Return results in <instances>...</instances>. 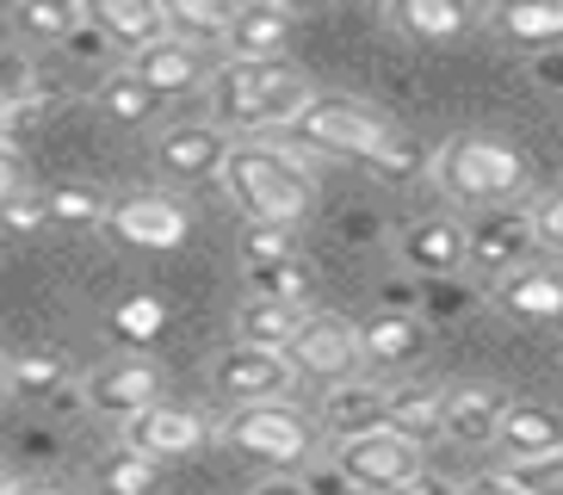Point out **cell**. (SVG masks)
Listing matches in <instances>:
<instances>
[{"label":"cell","mask_w":563,"mask_h":495,"mask_svg":"<svg viewBox=\"0 0 563 495\" xmlns=\"http://www.w3.org/2000/svg\"><path fill=\"white\" fill-rule=\"evenodd\" d=\"M372 167H378V174H390V180H415V174H433V155L415 143V136L390 131V143L372 155Z\"/></svg>","instance_id":"35"},{"label":"cell","mask_w":563,"mask_h":495,"mask_svg":"<svg viewBox=\"0 0 563 495\" xmlns=\"http://www.w3.org/2000/svg\"><path fill=\"white\" fill-rule=\"evenodd\" d=\"M291 136H298L303 148H322V155L372 167V155L390 143V124H384L378 112H365L360 99H347V94H316L310 106H303V118L291 124Z\"/></svg>","instance_id":"5"},{"label":"cell","mask_w":563,"mask_h":495,"mask_svg":"<svg viewBox=\"0 0 563 495\" xmlns=\"http://www.w3.org/2000/svg\"><path fill=\"white\" fill-rule=\"evenodd\" d=\"M81 19H87V7H75V0H19L7 13V25L19 37H37V44H68V32Z\"/></svg>","instance_id":"30"},{"label":"cell","mask_w":563,"mask_h":495,"mask_svg":"<svg viewBox=\"0 0 563 495\" xmlns=\"http://www.w3.org/2000/svg\"><path fill=\"white\" fill-rule=\"evenodd\" d=\"M131 75H136L143 87H150L155 99H167V94H192V87L211 81V68H205V50L180 44V37H162L155 50L131 56Z\"/></svg>","instance_id":"19"},{"label":"cell","mask_w":563,"mask_h":495,"mask_svg":"<svg viewBox=\"0 0 563 495\" xmlns=\"http://www.w3.org/2000/svg\"><path fill=\"white\" fill-rule=\"evenodd\" d=\"M118 334L124 341H150V334H162V322H167V310L155 304V297H131V304H118Z\"/></svg>","instance_id":"37"},{"label":"cell","mask_w":563,"mask_h":495,"mask_svg":"<svg viewBox=\"0 0 563 495\" xmlns=\"http://www.w3.org/2000/svg\"><path fill=\"white\" fill-rule=\"evenodd\" d=\"M19 193H25V167H19L13 143H0V211H7Z\"/></svg>","instance_id":"43"},{"label":"cell","mask_w":563,"mask_h":495,"mask_svg":"<svg viewBox=\"0 0 563 495\" xmlns=\"http://www.w3.org/2000/svg\"><path fill=\"white\" fill-rule=\"evenodd\" d=\"M433 186L459 205H477V211H496L508 198L527 193V155L501 136H483V131H464L446 136L433 148Z\"/></svg>","instance_id":"3"},{"label":"cell","mask_w":563,"mask_h":495,"mask_svg":"<svg viewBox=\"0 0 563 495\" xmlns=\"http://www.w3.org/2000/svg\"><path fill=\"white\" fill-rule=\"evenodd\" d=\"M13 495H68V490H63V483H19Z\"/></svg>","instance_id":"49"},{"label":"cell","mask_w":563,"mask_h":495,"mask_svg":"<svg viewBox=\"0 0 563 495\" xmlns=\"http://www.w3.org/2000/svg\"><path fill=\"white\" fill-rule=\"evenodd\" d=\"M87 19L106 32V44L131 50V56L167 37V7H155V0H100V7H87Z\"/></svg>","instance_id":"22"},{"label":"cell","mask_w":563,"mask_h":495,"mask_svg":"<svg viewBox=\"0 0 563 495\" xmlns=\"http://www.w3.org/2000/svg\"><path fill=\"white\" fill-rule=\"evenodd\" d=\"M106 230L131 248H180L192 217H186L180 198H167V193H124V198H112Z\"/></svg>","instance_id":"12"},{"label":"cell","mask_w":563,"mask_h":495,"mask_svg":"<svg viewBox=\"0 0 563 495\" xmlns=\"http://www.w3.org/2000/svg\"><path fill=\"white\" fill-rule=\"evenodd\" d=\"M217 433H223L235 452L279 464V471H298V464L316 459V421L298 403H249V409H230Z\"/></svg>","instance_id":"4"},{"label":"cell","mask_w":563,"mask_h":495,"mask_svg":"<svg viewBox=\"0 0 563 495\" xmlns=\"http://www.w3.org/2000/svg\"><path fill=\"white\" fill-rule=\"evenodd\" d=\"M452 495H520V490H514V483L496 471V477H471V483H459Z\"/></svg>","instance_id":"45"},{"label":"cell","mask_w":563,"mask_h":495,"mask_svg":"<svg viewBox=\"0 0 563 495\" xmlns=\"http://www.w3.org/2000/svg\"><path fill=\"white\" fill-rule=\"evenodd\" d=\"M428 346V329L415 310H378L360 322V360L378 365V372H409Z\"/></svg>","instance_id":"15"},{"label":"cell","mask_w":563,"mask_h":495,"mask_svg":"<svg viewBox=\"0 0 563 495\" xmlns=\"http://www.w3.org/2000/svg\"><path fill=\"white\" fill-rule=\"evenodd\" d=\"M211 421H205L199 409H180V403H155V409H143L136 421H124V440L131 452H143V459L167 464V459H192V452H205L211 446Z\"/></svg>","instance_id":"11"},{"label":"cell","mask_w":563,"mask_h":495,"mask_svg":"<svg viewBox=\"0 0 563 495\" xmlns=\"http://www.w3.org/2000/svg\"><path fill=\"white\" fill-rule=\"evenodd\" d=\"M322 428L334 433V446H341V440H360V433L390 428V391H384V384H372V378L334 384V391L322 396Z\"/></svg>","instance_id":"17"},{"label":"cell","mask_w":563,"mask_h":495,"mask_svg":"<svg viewBox=\"0 0 563 495\" xmlns=\"http://www.w3.org/2000/svg\"><path fill=\"white\" fill-rule=\"evenodd\" d=\"M285 360H291V372L298 378H316V384H347L353 372H360V322H347V316H310L298 329V341L285 346Z\"/></svg>","instance_id":"10"},{"label":"cell","mask_w":563,"mask_h":495,"mask_svg":"<svg viewBox=\"0 0 563 495\" xmlns=\"http://www.w3.org/2000/svg\"><path fill=\"white\" fill-rule=\"evenodd\" d=\"M223 193L235 198V211L249 223H279V230H298L316 205V174L298 148L285 143H235L230 162H223Z\"/></svg>","instance_id":"2"},{"label":"cell","mask_w":563,"mask_h":495,"mask_svg":"<svg viewBox=\"0 0 563 495\" xmlns=\"http://www.w3.org/2000/svg\"><path fill=\"white\" fill-rule=\"evenodd\" d=\"M13 490H19V483H13V477H7V471H0V495H13Z\"/></svg>","instance_id":"50"},{"label":"cell","mask_w":563,"mask_h":495,"mask_svg":"<svg viewBox=\"0 0 563 495\" xmlns=\"http://www.w3.org/2000/svg\"><path fill=\"white\" fill-rule=\"evenodd\" d=\"M397 495H452V483H440V477H428V471H421V477H415V483H402Z\"/></svg>","instance_id":"48"},{"label":"cell","mask_w":563,"mask_h":495,"mask_svg":"<svg viewBox=\"0 0 563 495\" xmlns=\"http://www.w3.org/2000/svg\"><path fill=\"white\" fill-rule=\"evenodd\" d=\"M93 99H100V112L112 118V124H150V118H155V106H162V99H155L150 87L136 81L131 68H118V75H106V81H100V94H93Z\"/></svg>","instance_id":"32"},{"label":"cell","mask_w":563,"mask_h":495,"mask_svg":"<svg viewBox=\"0 0 563 495\" xmlns=\"http://www.w3.org/2000/svg\"><path fill=\"white\" fill-rule=\"evenodd\" d=\"M249 495H310V483H298V477H266V483H254Z\"/></svg>","instance_id":"47"},{"label":"cell","mask_w":563,"mask_h":495,"mask_svg":"<svg viewBox=\"0 0 563 495\" xmlns=\"http://www.w3.org/2000/svg\"><path fill=\"white\" fill-rule=\"evenodd\" d=\"M334 471L365 495H397L402 483H415L428 464H421V446L415 440H402L397 428H378V433H360V440L334 446Z\"/></svg>","instance_id":"8"},{"label":"cell","mask_w":563,"mask_h":495,"mask_svg":"<svg viewBox=\"0 0 563 495\" xmlns=\"http://www.w3.org/2000/svg\"><path fill=\"white\" fill-rule=\"evenodd\" d=\"M155 483H162V464L131 452V446H112V452L93 464V490L100 495H155Z\"/></svg>","instance_id":"31"},{"label":"cell","mask_w":563,"mask_h":495,"mask_svg":"<svg viewBox=\"0 0 563 495\" xmlns=\"http://www.w3.org/2000/svg\"><path fill=\"white\" fill-rule=\"evenodd\" d=\"M310 495H365V490H353V483H347V477H341V471L329 464V471H322V477L310 483Z\"/></svg>","instance_id":"46"},{"label":"cell","mask_w":563,"mask_h":495,"mask_svg":"<svg viewBox=\"0 0 563 495\" xmlns=\"http://www.w3.org/2000/svg\"><path fill=\"white\" fill-rule=\"evenodd\" d=\"M7 378L19 384V391H63L68 384V360L63 353H13V360H7Z\"/></svg>","instance_id":"34"},{"label":"cell","mask_w":563,"mask_h":495,"mask_svg":"<svg viewBox=\"0 0 563 495\" xmlns=\"http://www.w3.org/2000/svg\"><path fill=\"white\" fill-rule=\"evenodd\" d=\"M532 81L563 87V56H558V50H539V56H532Z\"/></svg>","instance_id":"44"},{"label":"cell","mask_w":563,"mask_h":495,"mask_svg":"<svg viewBox=\"0 0 563 495\" xmlns=\"http://www.w3.org/2000/svg\"><path fill=\"white\" fill-rule=\"evenodd\" d=\"M508 409H514V396L501 384H459V391H446V440L496 446Z\"/></svg>","instance_id":"16"},{"label":"cell","mask_w":563,"mask_h":495,"mask_svg":"<svg viewBox=\"0 0 563 495\" xmlns=\"http://www.w3.org/2000/svg\"><path fill=\"white\" fill-rule=\"evenodd\" d=\"M496 446L508 452V464L551 459V452H563V415L539 409V403H514L508 421H501V433H496Z\"/></svg>","instance_id":"24"},{"label":"cell","mask_w":563,"mask_h":495,"mask_svg":"<svg viewBox=\"0 0 563 495\" xmlns=\"http://www.w3.org/2000/svg\"><path fill=\"white\" fill-rule=\"evenodd\" d=\"M230 19L235 7H217V0H167V37H180L192 50H223L230 44Z\"/></svg>","instance_id":"29"},{"label":"cell","mask_w":563,"mask_h":495,"mask_svg":"<svg viewBox=\"0 0 563 495\" xmlns=\"http://www.w3.org/2000/svg\"><path fill=\"white\" fill-rule=\"evenodd\" d=\"M501 477H508L520 495H563V452H551V459H527V464H508Z\"/></svg>","instance_id":"36"},{"label":"cell","mask_w":563,"mask_h":495,"mask_svg":"<svg viewBox=\"0 0 563 495\" xmlns=\"http://www.w3.org/2000/svg\"><path fill=\"white\" fill-rule=\"evenodd\" d=\"M464 285L459 279H433L428 297H421V322H452V316H464Z\"/></svg>","instance_id":"38"},{"label":"cell","mask_w":563,"mask_h":495,"mask_svg":"<svg viewBox=\"0 0 563 495\" xmlns=\"http://www.w3.org/2000/svg\"><path fill=\"white\" fill-rule=\"evenodd\" d=\"M51 112V87L37 81L25 50H0V143H13L32 118Z\"/></svg>","instance_id":"18"},{"label":"cell","mask_w":563,"mask_h":495,"mask_svg":"<svg viewBox=\"0 0 563 495\" xmlns=\"http://www.w3.org/2000/svg\"><path fill=\"white\" fill-rule=\"evenodd\" d=\"M44 205H51V223H106L112 217L106 193H93V186H51Z\"/></svg>","instance_id":"33"},{"label":"cell","mask_w":563,"mask_h":495,"mask_svg":"<svg viewBox=\"0 0 563 495\" xmlns=\"http://www.w3.org/2000/svg\"><path fill=\"white\" fill-rule=\"evenodd\" d=\"M390 428L415 446L446 440V391H433V384H397L390 391Z\"/></svg>","instance_id":"27"},{"label":"cell","mask_w":563,"mask_h":495,"mask_svg":"<svg viewBox=\"0 0 563 495\" xmlns=\"http://www.w3.org/2000/svg\"><path fill=\"white\" fill-rule=\"evenodd\" d=\"M68 56H81V63H100V56H112V44H106V32L93 25V19H81L75 32H68Z\"/></svg>","instance_id":"42"},{"label":"cell","mask_w":563,"mask_h":495,"mask_svg":"<svg viewBox=\"0 0 563 495\" xmlns=\"http://www.w3.org/2000/svg\"><path fill=\"white\" fill-rule=\"evenodd\" d=\"M230 148L235 143L217 131V124H174V131H162V143H155V162H162L167 180H211V174H223Z\"/></svg>","instance_id":"14"},{"label":"cell","mask_w":563,"mask_h":495,"mask_svg":"<svg viewBox=\"0 0 563 495\" xmlns=\"http://www.w3.org/2000/svg\"><path fill=\"white\" fill-rule=\"evenodd\" d=\"M167 372L150 360V353H112L106 365H93L81 378V396H87V409L106 415V421H136L143 409H155V403H167Z\"/></svg>","instance_id":"6"},{"label":"cell","mask_w":563,"mask_h":495,"mask_svg":"<svg viewBox=\"0 0 563 495\" xmlns=\"http://www.w3.org/2000/svg\"><path fill=\"white\" fill-rule=\"evenodd\" d=\"M532 230H539V248H563V193L532 205Z\"/></svg>","instance_id":"41"},{"label":"cell","mask_w":563,"mask_h":495,"mask_svg":"<svg viewBox=\"0 0 563 495\" xmlns=\"http://www.w3.org/2000/svg\"><path fill=\"white\" fill-rule=\"evenodd\" d=\"M397 254L409 273H421V279H459L464 266H471V248H464V223H452V217H415L409 230L397 235Z\"/></svg>","instance_id":"13"},{"label":"cell","mask_w":563,"mask_h":495,"mask_svg":"<svg viewBox=\"0 0 563 495\" xmlns=\"http://www.w3.org/2000/svg\"><path fill=\"white\" fill-rule=\"evenodd\" d=\"M211 384L217 396H230L235 409H249V403H285L298 391V372L273 346H223L211 365Z\"/></svg>","instance_id":"9"},{"label":"cell","mask_w":563,"mask_h":495,"mask_svg":"<svg viewBox=\"0 0 563 495\" xmlns=\"http://www.w3.org/2000/svg\"><path fill=\"white\" fill-rule=\"evenodd\" d=\"M0 223L7 230H37V223H51V205H44V193H19L7 211H0Z\"/></svg>","instance_id":"40"},{"label":"cell","mask_w":563,"mask_h":495,"mask_svg":"<svg viewBox=\"0 0 563 495\" xmlns=\"http://www.w3.org/2000/svg\"><path fill=\"white\" fill-rule=\"evenodd\" d=\"M291 25H298V13L291 7H279V0H249V7H235L230 19V56H242V63H266V56H279L285 37H291Z\"/></svg>","instance_id":"20"},{"label":"cell","mask_w":563,"mask_h":495,"mask_svg":"<svg viewBox=\"0 0 563 495\" xmlns=\"http://www.w3.org/2000/svg\"><path fill=\"white\" fill-rule=\"evenodd\" d=\"M211 124L217 131H291L303 118V106L316 99L310 75L285 56H266V63H242V56H223L211 68Z\"/></svg>","instance_id":"1"},{"label":"cell","mask_w":563,"mask_h":495,"mask_svg":"<svg viewBox=\"0 0 563 495\" xmlns=\"http://www.w3.org/2000/svg\"><path fill=\"white\" fill-rule=\"evenodd\" d=\"M384 25L402 32L409 44H452L477 25V13L464 0H397V7H384Z\"/></svg>","instance_id":"21"},{"label":"cell","mask_w":563,"mask_h":495,"mask_svg":"<svg viewBox=\"0 0 563 495\" xmlns=\"http://www.w3.org/2000/svg\"><path fill=\"white\" fill-rule=\"evenodd\" d=\"M483 25H496L501 37H514V44H558L563 37V0H501V7H489L483 13Z\"/></svg>","instance_id":"28"},{"label":"cell","mask_w":563,"mask_h":495,"mask_svg":"<svg viewBox=\"0 0 563 495\" xmlns=\"http://www.w3.org/2000/svg\"><path fill=\"white\" fill-rule=\"evenodd\" d=\"M464 248H471V266L483 279H514L539 266V230H532V211L520 205H496V211H477L464 223Z\"/></svg>","instance_id":"7"},{"label":"cell","mask_w":563,"mask_h":495,"mask_svg":"<svg viewBox=\"0 0 563 495\" xmlns=\"http://www.w3.org/2000/svg\"><path fill=\"white\" fill-rule=\"evenodd\" d=\"M242 248H249V261H279V254H298V248H291V230H279V223H249Z\"/></svg>","instance_id":"39"},{"label":"cell","mask_w":563,"mask_h":495,"mask_svg":"<svg viewBox=\"0 0 563 495\" xmlns=\"http://www.w3.org/2000/svg\"><path fill=\"white\" fill-rule=\"evenodd\" d=\"M496 310L514 322H558L563 316V273L558 266H527L496 285Z\"/></svg>","instance_id":"23"},{"label":"cell","mask_w":563,"mask_h":495,"mask_svg":"<svg viewBox=\"0 0 563 495\" xmlns=\"http://www.w3.org/2000/svg\"><path fill=\"white\" fill-rule=\"evenodd\" d=\"M249 297H266V304H298L310 310L316 297V266L303 254H279V261H249Z\"/></svg>","instance_id":"26"},{"label":"cell","mask_w":563,"mask_h":495,"mask_svg":"<svg viewBox=\"0 0 563 495\" xmlns=\"http://www.w3.org/2000/svg\"><path fill=\"white\" fill-rule=\"evenodd\" d=\"M303 322H310V310H298V304L242 297V304H235V346H273V353H285V346L298 341Z\"/></svg>","instance_id":"25"}]
</instances>
